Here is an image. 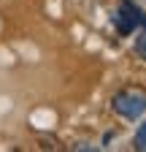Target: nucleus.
I'll list each match as a JSON object with an SVG mask.
<instances>
[{
    "label": "nucleus",
    "instance_id": "nucleus-1",
    "mask_svg": "<svg viewBox=\"0 0 146 152\" xmlns=\"http://www.w3.org/2000/svg\"><path fill=\"white\" fill-rule=\"evenodd\" d=\"M114 111L119 114V117L124 120H138L141 114L146 111V95L138 92V90H122L114 95V101H111Z\"/></svg>",
    "mask_w": 146,
    "mask_h": 152
},
{
    "label": "nucleus",
    "instance_id": "nucleus-3",
    "mask_svg": "<svg viewBox=\"0 0 146 152\" xmlns=\"http://www.w3.org/2000/svg\"><path fill=\"white\" fill-rule=\"evenodd\" d=\"M133 147L138 152H146V122H141V128L135 130V139H133Z\"/></svg>",
    "mask_w": 146,
    "mask_h": 152
},
{
    "label": "nucleus",
    "instance_id": "nucleus-4",
    "mask_svg": "<svg viewBox=\"0 0 146 152\" xmlns=\"http://www.w3.org/2000/svg\"><path fill=\"white\" fill-rule=\"evenodd\" d=\"M141 30H143V33L135 38V46H133V49H135V54L141 57V60H146V27H141Z\"/></svg>",
    "mask_w": 146,
    "mask_h": 152
},
{
    "label": "nucleus",
    "instance_id": "nucleus-2",
    "mask_svg": "<svg viewBox=\"0 0 146 152\" xmlns=\"http://www.w3.org/2000/svg\"><path fill=\"white\" fill-rule=\"evenodd\" d=\"M114 25H116L119 35H130L135 27H146V16L133 0H122L119 11L114 14Z\"/></svg>",
    "mask_w": 146,
    "mask_h": 152
}]
</instances>
